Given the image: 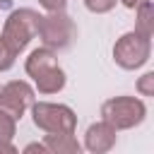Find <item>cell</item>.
I'll return each mask as SVG.
<instances>
[{
	"label": "cell",
	"mask_w": 154,
	"mask_h": 154,
	"mask_svg": "<svg viewBox=\"0 0 154 154\" xmlns=\"http://www.w3.org/2000/svg\"><path fill=\"white\" fill-rule=\"evenodd\" d=\"M24 72L34 79L36 84V91L43 94V96H51V94H58L63 91L67 77H65V70L58 65V55L55 51L41 46V48H34L29 53V58L24 60Z\"/></svg>",
	"instance_id": "obj_1"
},
{
	"label": "cell",
	"mask_w": 154,
	"mask_h": 154,
	"mask_svg": "<svg viewBox=\"0 0 154 154\" xmlns=\"http://www.w3.org/2000/svg\"><path fill=\"white\" fill-rule=\"evenodd\" d=\"M36 36L41 38V43L51 51H65L72 46V41L77 38V24L75 19L60 10V12H48L38 17V31Z\"/></svg>",
	"instance_id": "obj_2"
},
{
	"label": "cell",
	"mask_w": 154,
	"mask_h": 154,
	"mask_svg": "<svg viewBox=\"0 0 154 154\" xmlns=\"http://www.w3.org/2000/svg\"><path fill=\"white\" fill-rule=\"evenodd\" d=\"M144 118H147V106L137 96H113L101 106V120H106L116 130H132L142 125Z\"/></svg>",
	"instance_id": "obj_3"
},
{
	"label": "cell",
	"mask_w": 154,
	"mask_h": 154,
	"mask_svg": "<svg viewBox=\"0 0 154 154\" xmlns=\"http://www.w3.org/2000/svg\"><path fill=\"white\" fill-rule=\"evenodd\" d=\"M31 120L43 132H75L77 130V113L65 103L34 101L31 103Z\"/></svg>",
	"instance_id": "obj_4"
},
{
	"label": "cell",
	"mask_w": 154,
	"mask_h": 154,
	"mask_svg": "<svg viewBox=\"0 0 154 154\" xmlns=\"http://www.w3.org/2000/svg\"><path fill=\"white\" fill-rule=\"evenodd\" d=\"M38 12L31 10V7H19V10H12L2 24V38L17 51L22 53L36 36L38 31Z\"/></svg>",
	"instance_id": "obj_5"
},
{
	"label": "cell",
	"mask_w": 154,
	"mask_h": 154,
	"mask_svg": "<svg viewBox=\"0 0 154 154\" xmlns=\"http://www.w3.org/2000/svg\"><path fill=\"white\" fill-rule=\"evenodd\" d=\"M152 55V38L140 31H125L113 46V60L123 70H137L147 65Z\"/></svg>",
	"instance_id": "obj_6"
},
{
	"label": "cell",
	"mask_w": 154,
	"mask_h": 154,
	"mask_svg": "<svg viewBox=\"0 0 154 154\" xmlns=\"http://www.w3.org/2000/svg\"><path fill=\"white\" fill-rule=\"evenodd\" d=\"M34 87L24 79H12L0 87V111H5L10 118L19 120L34 103Z\"/></svg>",
	"instance_id": "obj_7"
},
{
	"label": "cell",
	"mask_w": 154,
	"mask_h": 154,
	"mask_svg": "<svg viewBox=\"0 0 154 154\" xmlns=\"http://www.w3.org/2000/svg\"><path fill=\"white\" fill-rule=\"evenodd\" d=\"M116 140H118V130L113 125H108L106 120H99V123H91L87 128L82 147L91 154H106L116 147Z\"/></svg>",
	"instance_id": "obj_8"
},
{
	"label": "cell",
	"mask_w": 154,
	"mask_h": 154,
	"mask_svg": "<svg viewBox=\"0 0 154 154\" xmlns=\"http://www.w3.org/2000/svg\"><path fill=\"white\" fill-rule=\"evenodd\" d=\"M43 144L48 154H79L82 144L77 142L75 132H46Z\"/></svg>",
	"instance_id": "obj_9"
},
{
	"label": "cell",
	"mask_w": 154,
	"mask_h": 154,
	"mask_svg": "<svg viewBox=\"0 0 154 154\" xmlns=\"http://www.w3.org/2000/svg\"><path fill=\"white\" fill-rule=\"evenodd\" d=\"M135 31L144 36H154V5L152 0H144L135 7Z\"/></svg>",
	"instance_id": "obj_10"
},
{
	"label": "cell",
	"mask_w": 154,
	"mask_h": 154,
	"mask_svg": "<svg viewBox=\"0 0 154 154\" xmlns=\"http://www.w3.org/2000/svg\"><path fill=\"white\" fill-rule=\"evenodd\" d=\"M17 55H19V53H17V51H14L2 36H0V72H7V70L14 65Z\"/></svg>",
	"instance_id": "obj_11"
},
{
	"label": "cell",
	"mask_w": 154,
	"mask_h": 154,
	"mask_svg": "<svg viewBox=\"0 0 154 154\" xmlns=\"http://www.w3.org/2000/svg\"><path fill=\"white\" fill-rule=\"evenodd\" d=\"M14 132H17V120L10 118L5 111H0V140L2 142H10L14 137Z\"/></svg>",
	"instance_id": "obj_12"
},
{
	"label": "cell",
	"mask_w": 154,
	"mask_h": 154,
	"mask_svg": "<svg viewBox=\"0 0 154 154\" xmlns=\"http://www.w3.org/2000/svg\"><path fill=\"white\" fill-rule=\"evenodd\" d=\"M116 2L118 0H84V7L89 12H94V14H106V12H111L116 7Z\"/></svg>",
	"instance_id": "obj_13"
},
{
	"label": "cell",
	"mask_w": 154,
	"mask_h": 154,
	"mask_svg": "<svg viewBox=\"0 0 154 154\" xmlns=\"http://www.w3.org/2000/svg\"><path fill=\"white\" fill-rule=\"evenodd\" d=\"M137 91L142 96H154V72H144L137 79Z\"/></svg>",
	"instance_id": "obj_14"
},
{
	"label": "cell",
	"mask_w": 154,
	"mask_h": 154,
	"mask_svg": "<svg viewBox=\"0 0 154 154\" xmlns=\"http://www.w3.org/2000/svg\"><path fill=\"white\" fill-rule=\"evenodd\" d=\"M38 5L48 12H60V10L67 7V0H38Z\"/></svg>",
	"instance_id": "obj_15"
},
{
	"label": "cell",
	"mask_w": 154,
	"mask_h": 154,
	"mask_svg": "<svg viewBox=\"0 0 154 154\" xmlns=\"http://www.w3.org/2000/svg\"><path fill=\"white\" fill-rule=\"evenodd\" d=\"M24 152L29 154V152H41V154H48V149H46V144L43 142H31V144H26L24 147Z\"/></svg>",
	"instance_id": "obj_16"
},
{
	"label": "cell",
	"mask_w": 154,
	"mask_h": 154,
	"mask_svg": "<svg viewBox=\"0 0 154 154\" xmlns=\"http://www.w3.org/2000/svg\"><path fill=\"white\" fill-rule=\"evenodd\" d=\"M118 2H123V7H128V10H135L140 2H144V0H118Z\"/></svg>",
	"instance_id": "obj_17"
}]
</instances>
